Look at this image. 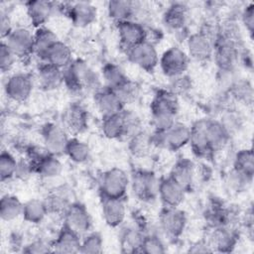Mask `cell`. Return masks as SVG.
Wrapping results in <instances>:
<instances>
[{"label":"cell","instance_id":"obj_1","mask_svg":"<svg viewBox=\"0 0 254 254\" xmlns=\"http://www.w3.org/2000/svg\"><path fill=\"white\" fill-rule=\"evenodd\" d=\"M179 96L168 88L158 89L150 104L151 120L154 131H166L177 121Z\"/></svg>","mask_w":254,"mask_h":254},{"label":"cell","instance_id":"obj_2","mask_svg":"<svg viewBox=\"0 0 254 254\" xmlns=\"http://www.w3.org/2000/svg\"><path fill=\"white\" fill-rule=\"evenodd\" d=\"M64 84L71 92L93 91L101 87L100 77L83 60L75 59L64 69Z\"/></svg>","mask_w":254,"mask_h":254},{"label":"cell","instance_id":"obj_3","mask_svg":"<svg viewBox=\"0 0 254 254\" xmlns=\"http://www.w3.org/2000/svg\"><path fill=\"white\" fill-rule=\"evenodd\" d=\"M130 186V178L127 173L118 167L105 171L99 181L100 197L124 198Z\"/></svg>","mask_w":254,"mask_h":254},{"label":"cell","instance_id":"obj_4","mask_svg":"<svg viewBox=\"0 0 254 254\" xmlns=\"http://www.w3.org/2000/svg\"><path fill=\"white\" fill-rule=\"evenodd\" d=\"M152 138L155 146L176 152L190 144V127L185 123L176 122L166 131H154Z\"/></svg>","mask_w":254,"mask_h":254},{"label":"cell","instance_id":"obj_5","mask_svg":"<svg viewBox=\"0 0 254 254\" xmlns=\"http://www.w3.org/2000/svg\"><path fill=\"white\" fill-rule=\"evenodd\" d=\"M160 180L149 170H137L130 177V187L134 196L144 202H151L158 197Z\"/></svg>","mask_w":254,"mask_h":254},{"label":"cell","instance_id":"obj_6","mask_svg":"<svg viewBox=\"0 0 254 254\" xmlns=\"http://www.w3.org/2000/svg\"><path fill=\"white\" fill-rule=\"evenodd\" d=\"M188 224L187 213L179 206H164L159 213V227L169 239H179Z\"/></svg>","mask_w":254,"mask_h":254},{"label":"cell","instance_id":"obj_7","mask_svg":"<svg viewBox=\"0 0 254 254\" xmlns=\"http://www.w3.org/2000/svg\"><path fill=\"white\" fill-rule=\"evenodd\" d=\"M190 60L185 50L174 46L163 53L159 60V65L166 76L173 78L186 73Z\"/></svg>","mask_w":254,"mask_h":254},{"label":"cell","instance_id":"obj_8","mask_svg":"<svg viewBox=\"0 0 254 254\" xmlns=\"http://www.w3.org/2000/svg\"><path fill=\"white\" fill-rule=\"evenodd\" d=\"M127 58L136 66L146 72H153L159 65V54L156 46L144 41L126 51Z\"/></svg>","mask_w":254,"mask_h":254},{"label":"cell","instance_id":"obj_9","mask_svg":"<svg viewBox=\"0 0 254 254\" xmlns=\"http://www.w3.org/2000/svg\"><path fill=\"white\" fill-rule=\"evenodd\" d=\"M2 41L19 60H25L34 55V33L26 27L13 28Z\"/></svg>","mask_w":254,"mask_h":254},{"label":"cell","instance_id":"obj_10","mask_svg":"<svg viewBox=\"0 0 254 254\" xmlns=\"http://www.w3.org/2000/svg\"><path fill=\"white\" fill-rule=\"evenodd\" d=\"M60 11L64 12L78 28L91 25L97 18V8L90 2L79 1L73 3H60Z\"/></svg>","mask_w":254,"mask_h":254},{"label":"cell","instance_id":"obj_11","mask_svg":"<svg viewBox=\"0 0 254 254\" xmlns=\"http://www.w3.org/2000/svg\"><path fill=\"white\" fill-rule=\"evenodd\" d=\"M41 133L44 148L48 153L56 156H61L65 153L70 138L68 137V132L63 125L47 123L43 126Z\"/></svg>","mask_w":254,"mask_h":254},{"label":"cell","instance_id":"obj_12","mask_svg":"<svg viewBox=\"0 0 254 254\" xmlns=\"http://www.w3.org/2000/svg\"><path fill=\"white\" fill-rule=\"evenodd\" d=\"M33 76L25 72H17L9 75L4 84V91L10 100L15 102L26 101L33 92Z\"/></svg>","mask_w":254,"mask_h":254},{"label":"cell","instance_id":"obj_13","mask_svg":"<svg viewBox=\"0 0 254 254\" xmlns=\"http://www.w3.org/2000/svg\"><path fill=\"white\" fill-rule=\"evenodd\" d=\"M64 224L76 232L85 235L92 227L91 215L86 206L78 201H73L63 214Z\"/></svg>","mask_w":254,"mask_h":254},{"label":"cell","instance_id":"obj_14","mask_svg":"<svg viewBox=\"0 0 254 254\" xmlns=\"http://www.w3.org/2000/svg\"><path fill=\"white\" fill-rule=\"evenodd\" d=\"M187 54L190 59L195 62L205 63L213 57V40L202 33L197 31L188 36L187 41Z\"/></svg>","mask_w":254,"mask_h":254},{"label":"cell","instance_id":"obj_15","mask_svg":"<svg viewBox=\"0 0 254 254\" xmlns=\"http://www.w3.org/2000/svg\"><path fill=\"white\" fill-rule=\"evenodd\" d=\"M89 115L87 110L79 103H70L63 113V126L73 136H77L88 129Z\"/></svg>","mask_w":254,"mask_h":254},{"label":"cell","instance_id":"obj_16","mask_svg":"<svg viewBox=\"0 0 254 254\" xmlns=\"http://www.w3.org/2000/svg\"><path fill=\"white\" fill-rule=\"evenodd\" d=\"M116 30L120 45L125 51L146 41V27L137 20H126L116 23Z\"/></svg>","mask_w":254,"mask_h":254},{"label":"cell","instance_id":"obj_17","mask_svg":"<svg viewBox=\"0 0 254 254\" xmlns=\"http://www.w3.org/2000/svg\"><path fill=\"white\" fill-rule=\"evenodd\" d=\"M93 100L102 117L121 113L125 109V105L116 91L103 85L93 92Z\"/></svg>","mask_w":254,"mask_h":254},{"label":"cell","instance_id":"obj_18","mask_svg":"<svg viewBox=\"0 0 254 254\" xmlns=\"http://www.w3.org/2000/svg\"><path fill=\"white\" fill-rule=\"evenodd\" d=\"M26 12L31 24L36 28H41L46 26L48 21L60 11V3L44 1V0H34L28 1L25 4Z\"/></svg>","mask_w":254,"mask_h":254},{"label":"cell","instance_id":"obj_19","mask_svg":"<svg viewBox=\"0 0 254 254\" xmlns=\"http://www.w3.org/2000/svg\"><path fill=\"white\" fill-rule=\"evenodd\" d=\"M101 215L109 227L121 226L127 216V208L124 198L100 197Z\"/></svg>","mask_w":254,"mask_h":254},{"label":"cell","instance_id":"obj_20","mask_svg":"<svg viewBox=\"0 0 254 254\" xmlns=\"http://www.w3.org/2000/svg\"><path fill=\"white\" fill-rule=\"evenodd\" d=\"M190 145L195 157L204 160H210L214 156L205 132V118L195 121L190 126Z\"/></svg>","mask_w":254,"mask_h":254},{"label":"cell","instance_id":"obj_21","mask_svg":"<svg viewBox=\"0 0 254 254\" xmlns=\"http://www.w3.org/2000/svg\"><path fill=\"white\" fill-rule=\"evenodd\" d=\"M33 173L39 175L43 179H56L63 173L64 166L59 156L45 152L36 160L30 162Z\"/></svg>","mask_w":254,"mask_h":254},{"label":"cell","instance_id":"obj_22","mask_svg":"<svg viewBox=\"0 0 254 254\" xmlns=\"http://www.w3.org/2000/svg\"><path fill=\"white\" fill-rule=\"evenodd\" d=\"M196 176V168L192 161L187 158L178 160L169 175L176 183H178L186 191L192 190Z\"/></svg>","mask_w":254,"mask_h":254},{"label":"cell","instance_id":"obj_23","mask_svg":"<svg viewBox=\"0 0 254 254\" xmlns=\"http://www.w3.org/2000/svg\"><path fill=\"white\" fill-rule=\"evenodd\" d=\"M186 192L187 191L170 177L163 178L159 182L158 197L164 206H180L185 199Z\"/></svg>","mask_w":254,"mask_h":254},{"label":"cell","instance_id":"obj_24","mask_svg":"<svg viewBox=\"0 0 254 254\" xmlns=\"http://www.w3.org/2000/svg\"><path fill=\"white\" fill-rule=\"evenodd\" d=\"M238 242V233L230 226L224 225L214 227L210 235L209 246L211 250L228 253L231 252Z\"/></svg>","mask_w":254,"mask_h":254},{"label":"cell","instance_id":"obj_25","mask_svg":"<svg viewBox=\"0 0 254 254\" xmlns=\"http://www.w3.org/2000/svg\"><path fill=\"white\" fill-rule=\"evenodd\" d=\"M81 236L65 226H62L56 239L52 242L53 252L57 253H79L81 245Z\"/></svg>","mask_w":254,"mask_h":254},{"label":"cell","instance_id":"obj_26","mask_svg":"<svg viewBox=\"0 0 254 254\" xmlns=\"http://www.w3.org/2000/svg\"><path fill=\"white\" fill-rule=\"evenodd\" d=\"M189 17V8L185 3L174 2L168 6L163 14V23L174 32L185 30Z\"/></svg>","mask_w":254,"mask_h":254},{"label":"cell","instance_id":"obj_27","mask_svg":"<svg viewBox=\"0 0 254 254\" xmlns=\"http://www.w3.org/2000/svg\"><path fill=\"white\" fill-rule=\"evenodd\" d=\"M36 81L45 90H55L64 84V70L46 63H41L37 68Z\"/></svg>","mask_w":254,"mask_h":254},{"label":"cell","instance_id":"obj_28","mask_svg":"<svg viewBox=\"0 0 254 254\" xmlns=\"http://www.w3.org/2000/svg\"><path fill=\"white\" fill-rule=\"evenodd\" d=\"M72 52L70 48L65 43L59 40L48 50L41 60V63L49 64L64 70L72 63Z\"/></svg>","mask_w":254,"mask_h":254},{"label":"cell","instance_id":"obj_29","mask_svg":"<svg viewBox=\"0 0 254 254\" xmlns=\"http://www.w3.org/2000/svg\"><path fill=\"white\" fill-rule=\"evenodd\" d=\"M205 132L209 144L216 153L222 150L230 140V133L220 120L205 118Z\"/></svg>","mask_w":254,"mask_h":254},{"label":"cell","instance_id":"obj_30","mask_svg":"<svg viewBox=\"0 0 254 254\" xmlns=\"http://www.w3.org/2000/svg\"><path fill=\"white\" fill-rule=\"evenodd\" d=\"M71 190L66 187H58L44 199L49 213L64 214L66 208L73 202Z\"/></svg>","mask_w":254,"mask_h":254},{"label":"cell","instance_id":"obj_31","mask_svg":"<svg viewBox=\"0 0 254 254\" xmlns=\"http://www.w3.org/2000/svg\"><path fill=\"white\" fill-rule=\"evenodd\" d=\"M100 130L104 137L110 140L127 139L126 124L123 111L118 114L102 117Z\"/></svg>","mask_w":254,"mask_h":254},{"label":"cell","instance_id":"obj_32","mask_svg":"<svg viewBox=\"0 0 254 254\" xmlns=\"http://www.w3.org/2000/svg\"><path fill=\"white\" fill-rule=\"evenodd\" d=\"M107 14L109 18L115 21V23L135 20V15L139 10L137 2L128 0H113L107 2Z\"/></svg>","mask_w":254,"mask_h":254},{"label":"cell","instance_id":"obj_33","mask_svg":"<svg viewBox=\"0 0 254 254\" xmlns=\"http://www.w3.org/2000/svg\"><path fill=\"white\" fill-rule=\"evenodd\" d=\"M145 235L146 232L135 224L125 227L122 229L119 237L121 251L127 253L141 252Z\"/></svg>","mask_w":254,"mask_h":254},{"label":"cell","instance_id":"obj_34","mask_svg":"<svg viewBox=\"0 0 254 254\" xmlns=\"http://www.w3.org/2000/svg\"><path fill=\"white\" fill-rule=\"evenodd\" d=\"M58 41V36L50 28L44 26L36 29L34 32V56L41 61L48 50Z\"/></svg>","mask_w":254,"mask_h":254},{"label":"cell","instance_id":"obj_35","mask_svg":"<svg viewBox=\"0 0 254 254\" xmlns=\"http://www.w3.org/2000/svg\"><path fill=\"white\" fill-rule=\"evenodd\" d=\"M153 147H155V145L152 134L144 130H141L128 139V149L130 153L137 158L148 156Z\"/></svg>","mask_w":254,"mask_h":254},{"label":"cell","instance_id":"obj_36","mask_svg":"<svg viewBox=\"0 0 254 254\" xmlns=\"http://www.w3.org/2000/svg\"><path fill=\"white\" fill-rule=\"evenodd\" d=\"M24 203L16 196L10 193L2 195L0 199V217L3 221H13L22 216Z\"/></svg>","mask_w":254,"mask_h":254},{"label":"cell","instance_id":"obj_37","mask_svg":"<svg viewBox=\"0 0 254 254\" xmlns=\"http://www.w3.org/2000/svg\"><path fill=\"white\" fill-rule=\"evenodd\" d=\"M48 213L49 211L44 199L31 198L24 202L22 217L25 221L29 223H41L48 215Z\"/></svg>","mask_w":254,"mask_h":254},{"label":"cell","instance_id":"obj_38","mask_svg":"<svg viewBox=\"0 0 254 254\" xmlns=\"http://www.w3.org/2000/svg\"><path fill=\"white\" fill-rule=\"evenodd\" d=\"M101 78L103 86L115 90L128 79V76L120 65L114 63H107L102 66Z\"/></svg>","mask_w":254,"mask_h":254},{"label":"cell","instance_id":"obj_39","mask_svg":"<svg viewBox=\"0 0 254 254\" xmlns=\"http://www.w3.org/2000/svg\"><path fill=\"white\" fill-rule=\"evenodd\" d=\"M68 159L76 164H82L88 161L90 158V148L87 143L73 136L69 139L65 153Z\"/></svg>","mask_w":254,"mask_h":254},{"label":"cell","instance_id":"obj_40","mask_svg":"<svg viewBox=\"0 0 254 254\" xmlns=\"http://www.w3.org/2000/svg\"><path fill=\"white\" fill-rule=\"evenodd\" d=\"M230 95L238 102L250 105L253 101V87L245 78H237L229 85Z\"/></svg>","mask_w":254,"mask_h":254},{"label":"cell","instance_id":"obj_41","mask_svg":"<svg viewBox=\"0 0 254 254\" xmlns=\"http://www.w3.org/2000/svg\"><path fill=\"white\" fill-rule=\"evenodd\" d=\"M233 170L253 180L254 157L252 149H241L236 153L233 160Z\"/></svg>","mask_w":254,"mask_h":254},{"label":"cell","instance_id":"obj_42","mask_svg":"<svg viewBox=\"0 0 254 254\" xmlns=\"http://www.w3.org/2000/svg\"><path fill=\"white\" fill-rule=\"evenodd\" d=\"M19 162L9 151H2L0 155V180L8 182L17 176Z\"/></svg>","mask_w":254,"mask_h":254},{"label":"cell","instance_id":"obj_43","mask_svg":"<svg viewBox=\"0 0 254 254\" xmlns=\"http://www.w3.org/2000/svg\"><path fill=\"white\" fill-rule=\"evenodd\" d=\"M116 93L124 103L131 104L135 102L140 96V86L136 81L128 78L123 84H121L117 89H115Z\"/></svg>","mask_w":254,"mask_h":254},{"label":"cell","instance_id":"obj_44","mask_svg":"<svg viewBox=\"0 0 254 254\" xmlns=\"http://www.w3.org/2000/svg\"><path fill=\"white\" fill-rule=\"evenodd\" d=\"M103 252V239L98 232H88L81 239L79 253H101Z\"/></svg>","mask_w":254,"mask_h":254},{"label":"cell","instance_id":"obj_45","mask_svg":"<svg viewBox=\"0 0 254 254\" xmlns=\"http://www.w3.org/2000/svg\"><path fill=\"white\" fill-rule=\"evenodd\" d=\"M141 252L147 254H161L166 252V246L157 234L146 233L141 247Z\"/></svg>","mask_w":254,"mask_h":254},{"label":"cell","instance_id":"obj_46","mask_svg":"<svg viewBox=\"0 0 254 254\" xmlns=\"http://www.w3.org/2000/svg\"><path fill=\"white\" fill-rule=\"evenodd\" d=\"M16 61V56L9 49L6 43L2 41L0 45V69L2 73L9 72L13 68Z\"/></svg>","mask_w":254,"mask_h":254},{"label":"cell","instance_id":"obj_47","mask_svg":"<svg viewBox=\"0 0 254 254\" xmlns=\"http://www.w3.org/2000/svg\"><path fill=\"white\" fill-rule=\"evenodd\" d=\"M170 79L171 82L168 89H170L178 96L186 94L191 88V80L186 73Z\"/></svg>","mask_w":254,"mask_h":254},{"label":"cell","instance_id":"obj_48","mask_svg":"<svg viewBox=\"0 0 254 254\" xmlns=\"http://www.w3.org/2000/svg\"><path fill=\"white\" fill-rule=\"evenodd\" d=\"M241 21L246 28L250 37H253L254 33V5L253 3L248 4L244 7L241 12Z\"/></svg>","mask_w":254,"mask_h":254},{"label":"cell","instance_id":"obj_49","mask_svg":"<svg viewBox=\"0 0 254 254\" xmlns=\"http://www.w3.org/2000/svg\"><path fill=\"white\" fill-rule=\"evenodd\" d=\"M23 252L26 253H46V252H53L52 243H47L43 240H36L27 245Z\"/></svg>","mask_w":254,"mask_h":254},{"label":"cell","instance_id":"obj_50","mask_svg":"<svg viewBox=\"0 0 254 254\" xmlns=\"http://www.w3.org/2000/svg\"><path fill=\"white\" fill-rule=\"evenodd\" d=\"M13 27L11 25V20L9 18L8 13L4 12L3 10L0 13V31H1V38L4 40L9 33L12 31Z\"/></svg>","mask_w":254,"mask_h":254}]
</instances>
